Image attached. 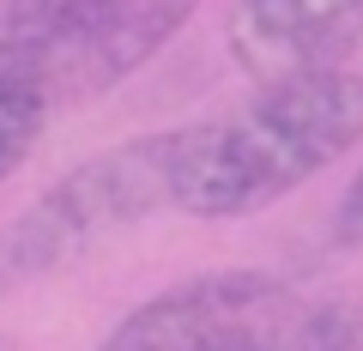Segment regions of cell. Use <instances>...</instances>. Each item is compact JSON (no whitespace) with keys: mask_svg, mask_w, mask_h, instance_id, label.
<instances>
[{"mask_svg":"<svg viewBox=\"0 0 363 351\" xmlns=\"http://www.w3.org/2000/svg\"><path fill=\"white\" fill-rule=\"evenodd\" d=\"M224 43L260 85L309 67H345V55L363 49V0H236Z\"/></svg>","mask_w":363,"mask_h":351,"instance_id":"277c9868","label":"cell"},{"mask_svg":"<svg viewBox=\"0 0 363 351\" xmlns=\"http://www.w3.org/2000/svg\"><path fill=\"white\" fill-rule=\"evenodd\" d=\"M128 0H0V79L61 104L67 67Z\"/></svg>","mask_w":363,"mask_h":351,"instance_id":"5b68a950","label":"cell"},{"mask_svg":"<svg viewBox=\"0 0 363 351\" xmlns=\"http://www.w3.org/2000/svg\"><path fill=\"white\" fill-rule=\"evenodd\" d=\"M333 236H339L345 248H363V169L351 176L345 200H339V212H333Z\"/></svg>","mask_w":363,"mask_h":351,"instance_id":"9c48e42d","label":"cell"},{"mask_svg":"<svg viewBox=\"0 0 363 351\" xmlns=\"http://www.w3.org/2000/svg\"><path fill=\"white\" fill-rule=\"evenodd\" d=\"M194 6L200 0H128V6L79 49V61L67 67L61 97H97V91H109V85H121L128 73H140V67L188 25Z\"/></svg>","mask_w":363,"mask_h":351,"instance_id":"8992f818","label":"cell"},{"mask_svg":"<svg viewBox=\"0 0 363 351\" xmlns=\"http://www.w3.org/2000/svg\"><path fill=\"white\" fill-rule=\"evenodd\" d=\"M363 140V73L309 67L267 79L242 109L182 128L169 206L188 218H248L297 194L309 176L357 152Z\"/></svg>","mask_w":363,"mask_h":351,"instance_id":"6da1fadb","label":"cell"},{"mask_svg":"<svg viewBox=\"0 0 363 351\" xmlns=\"http://www.w3.org/2000/svg\"><path fill=\"white\" fill-rule=\"evenodd\" d=\"M357 345H363L357 297H303V291H291L248 351H357Z\"/></svg>","mask_w":363,"mask_h":351,"instance_id":"52a82bcc","label":"cell"},{"mask_svg":"<svg viewBox=\"0 0 363 351\" xmlns=\"http://www.w3.org/2000/svg\"><path fill=\"white\" fill-rule=\"evenodd\" d=\"M285 297L291 285L260 267L194 273L121 315L97 351H248Z\"/></svg>","mask_w":363,"mask_h":351,"instance_id":"3957f363","label":"cell"},{"mask_svg":"<svg viewBox=\"0 0 363 351\" xmlns=\"http://www.w3.org/2000/svg\"><path fill=\"white\" fill-rule=\"evenodd\" d=\"M49 116H55L49 91H37V85H6V79H0V182L37 152Z\"/></svg>","mask_w":363,"mask_h":351,"instance_id":"ba28073f","label":"cell"},{"mask_svg":"<svg viewBox=\"0 0 363 351\" xmlns=\"http://www.w3.org/2000/svg\"><path fill=\"white\" fill-rule=\"evenodd\" d=\"M176 157H182V128H157L85 157L61 182H49L25 218L0 230V297L61 273V267L85 260L97 243L164 212L169 182H176Z\"/></svg>","mask_w":363,"mask_h":351,"instance_id":"7a4b0ae2","label":"cell"},{"mask_svg":"<svg viewBox=\"0 0 363 351\" xmlns=\"http://www.w3.org/2000/svg\"><path fill=\"white\" fill-rule=\"evenodd\" d=\"M0 351H13V339H6V333H0Z\"/></svg>","mask_w":363,"mask_h":351,"instance_id":"30bf717a","label":"cell"},{"mask_svg":"<svg viewBox=\"0 0 363 351\" xmlns=\"http://www.w3.org/2000/svg\"><path fill=\"white\" fill-rule=\"evenodd\" d=\"M357 351H363V345H357Z\"/></svg>","mask_w":363,"mask_h":351,"instance_id":"8fae6325","label":"cell"}]
</instances>
